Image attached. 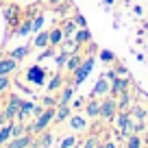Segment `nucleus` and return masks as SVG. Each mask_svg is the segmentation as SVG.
<instances>
[{
	"label": "nucleus",
	"instance_id": "nucleus-6",
	"mask_svg": "<svg viewBox=\"0 0 148 148\" xmlns=\"http://www.w3.org/2000/svg\"><path fill=\"white\" fill-rule=\"evenodd\" d=\"M107 96H111V81L100 76L98 83L94 85V89L89 92V98H107Z\"/></svg>",
	"mask_w": 148,
	"mask_h": 148
},
{
	"label": "nucleus",
	"instance_id": "nucleus-31",
	"mask_svg": "<svg viewBox=\"0 0 148 148\" xmlns=\"http://www.w3.org/2000/svg\"><path fill=\"white\" fill-rule=\"evenodd\" d=\"M68 57H70L68 52H61V55H57V57H55V63H57V68H63V65L68 63Z\"/></svg>",
	"mask_w": 148,
	"mask_h": 148
},
{
	"label": "nucleus",
	"instance_id": "nucleus-16",
	"mask_svg": "<svg viewBox=\"0 0 148 148\" xmlns=\"http://www.w3.org/2000/svg\"><path fill=\"white\" fill-rule=\"evenodd\" d=\"M70 116H72V107L70 105H59V109H57V113H55V120L63 122V120H70Z\"/></svg>",
	"mask_w": 148,
	"mask_h": 148
},
{
	"label": "nucleus",
	"instance_id": "nucleus-15",
	"mask_svg": "<svg viewBox=\"0 0 148 148\" xmlns=\"http://www.w3.org/2000/svg\"><path fill=\"white\" fill-rule=\"evenodd\" d=\"M11 137H13V122H5L2 129H0V146L7 144Z\"/></svg>",
	"mask_w": 148,
	"mask_h": 148
},
{
	"label": "nucleus",
	"instance_id": "nucleus-25",
	"mask_svg": "<svg viewBox=\"0 0 148 148\" xmlns=\"http://www.w3.org/2000/svg\"><path fill=\"white\" fill-rule=\"evenodd\" d=\"M61 31H63V37H70V35H74V31H76V22H74V20H70V22H65Z\"/></svg>",
	"mask_w": 148,
	"mask_h": 148
},
{
	"label": "nucleus",
	"instance_id": "nucleus-21",
	"mask_svg": "<svg viewBox=\"0 0 148 148\" xmlns=\"http://www.w3.org/2000/svg\"><path fill=\"white\" fill-rule=\"evenodd\" d=\"M28 50H31V46H18L15 50H11V57H13L15 61H20V59H24V57L28 55Z\"/></svg>",
	"mask_w": 148,
	"mask_h": 148
},
{
	"label": "nucleus",
	"instance_id": "nucleus-12",
	"mask_svg": "<svg viewBox=\"0 0 148 148\" xmlns=\"http://www.w3.org/2000/svg\"><path fill=\"white\" fill-rule=\"evenodd\" d=\"M33 46L35 48H48L50 46V31H39L37 37L33 39Z\"/></svg>",
	"mask_w": 148,
	"mask_h": 148
},
{
	"label": "nucleus",
	"instance_id": "nucleus-36",
	"mask_svg": "<svg viewBox=\"0 0 148 148\" xmlns=\"http://www.w3.org/2000/svg\"><path fill=\"white\" fill-rule=\"evenodd\" d=\"M44 105H46V107H52V105H57V100H55L52 96H46V98H44Z\"/></svg>",
	"mask_w": 148,
	"mask_h": 148
},
{
	"label": "nucleus",
	"instance_id": "nucleus-10",
	"mask_svg": "<svg viewBox=\"0 0 148 148\" xmlns=\"http://www.w3.org/2000/svg\"><path fill=\"white\" fill-rule=\"evenodd\" d=\"M70 126L74 129V133H81V131H87V120L79 113H72L70 116Z\"/></svg>",
	"mask_w": 148,
	"mask_h": 148
},
{
	"label": "nucleus",
	"instance_id": "nucleus-29",
	"mask_svg": "<svg viewBox=\"0 0 148 148\" xmlns=\"http://www.w3.org/2000/svg\"><path fill=\"white\" fill-rule=\"evenodd\" d=\"M98 144H100V142H98V137H96V135H92V137H87L83 142V146H81V148H98Z\"/></svg>",
	"mask_w": 148,
	"mask_h": 148
},
{
	"label": "nucleus",
	"instance_id": "nucleus-14",
	"mask_svg": "<svg viewBox=\"0 0 148 148\" xmlns=\"http://www.w3.org/2000/svg\"><path fill=\"white\" fill-rule=\"evenodd\" d=\"M39 137L37 139H33V146H37V148H48L52 144V133H46V131H42V133H37Z\"/></svg>",
	"mask_w": 148,
	"mask_h": 148
},
{
	"label": "nucleus",
	"instance_id": "nucleus-39",
	"mask_svg": "<svg viewBox=\"0 0 148 148\" xmlns=\"http://www.w3.org/2000/svg\"><path fill=\"white\" fill-rule=\"evenodd\" d=\"M74 148H81V146H79V144H76V146H74Z\"/></svg>",
	"mask_w": 148,
	"mask_h": 148
},
{
	"label": "nucleus",
	"instance_id": "nucleus-24",
	"mask_svg": "<svg viewBox=\"0 0 148 148\" xmlns=\"http://www.w3.org/2000/svg\"><path fill=\"white\" fill-rule=\"evenodd\" d=\"M79 144V139H76V135H68V137H63L61 139V144H59V148H74Z\"/></svg>",
	"mask_w": 148,
	"mask_h": 148
},
{
	"label": "nucleus",
	"instance_id": "nucleus-28",
	"mask_svg": "<svg viewBox=\"0 0 148 148\" xmlns=\"http://www.w3.org/2000/svg\"><path fill=\"white\" fill-rule=\"evenodd\" d=\"M15 13H18V7H15V5H9V7L5 9V20H7V22H13Z\"/></svg>",
	"mask_w": 148,
	"mask_h": 148
},
{
	"label": "nucleus",
	"instance_id": "nucleus-4",
	"mask_svg": "<svg viewBox=\"0 0 148 148\" xmlns=\"http://www.w3.org/2000/svg\"><path fill=\"white\" fill-rule=\"evenodd\" d=\"M94 63H96V59L94 57H87V59H83V63L79 65V68L74 70V87H79L81 83H83L85 79H87L89 74H92V70H94Z\"/></svg>",
	"mask_w": 148,
	"mask_h": 148
},
{
	"label": "nucleus",
	"instance_id": "nucleus-26",
	"mask_svg": "<svg viewBox=\"0 0 148 148\" xmlns=\"http://www.w3.org/2000/svg\"><path fill=\"white\" fill-rule=\"evenodd\" d=\"M61 46H63V52H68V55H72V52H76V48H79V44L74 42V39H70V42H61Z\"/></svg>",
	"mask_w": 148,
	"mask_h": 148
},
{
	"label": "nucleus",
	"instance_id": "nucleus-41",
	"mask_svg": "<svg viewBox=\"0 0 148 148\" xmlns=\"http://www.w3.org/2000/svg\"><path fill=\"white\" fill-rule=\"evenodd\" d=\"M15 2H18V0H15Z\"/></svg>",
	"mask_w": 148,
	"mask_h": 148
},
{
	"label": "nucleus",
	"instance_id": "nucleus-19",
	"mask_svg": "<svg viewBox=\"0 0 148 148\" xmlns=\"http://www.w3.org/2000/svg\"><path fill=\"white\" fill-rule=\"evenodd\" d=\"M81 63H83V57H81L79 52H72V55L68 57V63H65V68H68L70 72H74V70L79 68Z\"/></svg>",
	"mask_w": 148,
	"mask_h": 148
},
{
	"label": "nucleus",
	"instance_id": "nucleus-5",
	"mask_svg": "<svg viewBox=\"0 0 148 148\" xmlns=\"http://www.w3.org/2000/svg\"><path fill=\"white\" fill-rule=\"evenodd\" d=\"M116 124H118V131L122 133V137H129L131 133H135V129H133V118H131L129 111H118Z\"/></svg>",
	"mask_w": 148,
	"mask_h": 148
},
{
	"label": "nucleus",
	"instance_id": "nucleus-35",
	"mask_svg": "<svg viewBox=\"0 0 148 148\" xmlns=\"http://www.w3.org/2000/svg\"><path fill=\"white\" fill-rule=\"evenodd\" d=\"M22 133H26V131H24L20 124H13V137H18V135H22Z\"/></svg>",
	"mask_w": 148,
	"mask_h": 148
},
{
	"label": "nucleus",
	"instance_id": "nucleus-30",
	"mask_svg": "<svg viewBox=\"0 0 148 148\" xmlns=\"http://www.w3.org/2000/svg\"><path fill=\"white\" fill-rule=\"evenodd\" d=\"M61 83H63V79H61L59 74H57V76H52V79H50V83H48V92H55V89L59 87Z\"/></svg>",
	"mask_w": 148,
	"mask_h": 148
},
{
	"label": "nucleus",
	"instance_id": "nucleus-33",
	"mask_svg": "<svg viewBox=\"0 0 148 148\" xmlns=\"http://www.w3.org/2000/svg\"><path fill=\"white\" fill-rule=\"evenodd\" d=\"M9 83H11V81H9V76H7V74H5V76H0V94L9 87Z\"/></svg>",
	"mask_w": 148,
	"mask_h": 148
},
{
	"label": "nucleus",
	"instance_id": "nucleus-27",
	"mask_svg": "<svg viewBox=\"0 0 148 148\" xmlns=\"http://www.w3.org/2000/svg\"><path fill=\"white\" fill-rule=\"evenodd\" d=\"M100 61H105V63H113V61H116V55H113L111 50H105V48H102V50H100Z\"/></svg>",
	"mask_w": 148,
	"mask_h": 148
},
{
	"label": "nucleus",
	"instance_id": "nucleus-18",
	"mask_svg": "<svg viewBox=\"0 0 148 148\" xmlns=\"http://www.w3.org/2000/svg\"><path fill=\"white\" fill-rule=\"evenodd\" d=\"M72 39L76 44H85V42H89V39H92V35H89V31L87 28H79V31H74V35H72Z\"/></svg>",
	"mask_w": 148,
	"mask_h": 148
},
{
	"label": "nucleus",
	"instance_id": "nucleus-17",
	"mask_svg": "<svg viewBox=\"0 0 148 148\" xmlns=\"http://www.w3.org/2000/svg\"><path fill=\"white\" fill-rule=\"evenodd\" d=\"M74 85H68V87L63 89V92H61V96H59V105H70V102H72V98H74Z\"/></svg>",
	"mask_w": 148,
	"mask_h": 148
},
{
	"label": "nucleus",
	"instance_id": "nucleus-13",
	"mask_svg": "<svg viewBox=\"0 0 148 148\" xmlns=\"http://www.w3.org/2000/svg\"><path fill=\"white\" fill-rule=\"evenodd\" d=\"M85 111L92 120H96L98 113H100V98H89V102L85 105Z\"/></svg>",
	"mask_w": 148,
	"mask_h": 148
},
{
	"label": "nucleus",
	"instance_id": "nucleus-40",
	"mask_svg": "<svg viewBox=\"0 0 148 148\" xmlns=\"http://www.w3.org/2000/svg\"><path fill=\"white\" fill-rule=\"evenodd\" d=\"M0 59H2V55H0Z\"/></svg>",
	"mask_w": 148,
	"mask_h": 148
},
{
	"label": "nucleus",
	"instance_id": "nucleus-22",
	"mask_svg": "<svg viewBox=\"0 0 148 148\" xmlns=\"http://www.w3.org/2000/svg\"><path fill=\"white\" fill-rule=\"evenodd\" d=\"M126 148H142V139H139L137 133H131L126 137Z\"/></svg>",
	"mask_w": 148,
	"mask_h": 148
},
{
	"label": "nucleus",
	"instance_id": "nucleus-7",
	"mask_svg": "<svg viewBox=\"0 0 148 148\" xmlns=\"http://www.w3.org/2000/svg\"><path fill=\"white\" fill-rule=\"evenodd\" d=\"M26 81L31 85H44L46 83V70L39 68V65H31L26 70Z\"/></svg>",
	"mask_w": 148,
	"mask_h": 148
},
{
	"label": "nucleus",
	"instance_id": "nucleus-34",
	"mask_svg": "<svg viewBox=\"0 0 148 148\" xmlns=\"http://www.w3.org/2000/svg\"><path fill=\"white\" fill-rule=\"evenodd\" d=\"M74 22H76V26H81V28H85L87 26V22H85V18L81 13H76V18H74Z\"/></svg>",
	"mask_w": 148,
	"mask_h": 148
},
{
	"label": "nucleus",
	"instance_id": "nucleus-23",
	"mask_svg": "<svg viewBox=\"0 0 148 148\" xmlns=\"http://www.w3.org/2000/svg\"><path fill=\"white\" fill-rule=\"evenodd\" d=\"M44 28V15L39 13V15H35V18L31 20V31H35V33H39Z\"/></svg>",
	"mask_w": 148,
	"mask_h": 148
},
{
	"label": "nucleus",
	"instance_id": "nucleus-2",
	"mask_svg": "<svg viewBox=\"0 0 148 148\" xmlns=\"http://www.w3.org/2000/svg\"><path fill=\"white\" fill-rule=\"evenodd\" d=\"M55 113H57V109H52V107L44 109L42 113L37 116V120L33 122V126H28V131H31V133H42V131H46L48 124L55 120Z\"/></svg>",
	"mask_w": 148,
	"mask_h": 148
},
{
	"label": "nucleus",
	"instance_id": "nucleus-20",
	"mask_svg": "<svg viewBox=\"0 0 148 148\" xmlns=\"http://www.w3.org/2000/svg\"><path fill=\"white\" fill-rule=\"evenodd\" d=\"M61 42H63V31L57 26L50 31V46H61Z\"/></svg>",
	"mask_w": 148,
	"mask_h": 148
},
{
	"label": "nucleus",
	"instance_id": "nucleus-3",
	"mask_svg": "<svg viewBox=\"0 0 148 148\" xmlns=\"http://www.w3.org/2000/svg\"><path fill=\"white\" fill-rule=\"evenodd\" d=\"M20 102H22V98H20L18 94H11L9 105L0 111V122H11L13 118H18V113H20Z\"/></svg>",
	"mask_w": 148,
	"mask_h": 148
},
{
	"label": "nucleus",
	"instance_id": "nucleus-38",
	"mask_svg": "<svg viewBox=\"0 0 148 148\" xmlns=\"http://www.w3.org/2000/svg\"><path fill=\"white\" fill-rule=\"evenodd\" d=\"M2 124H5V122H0V129H2Z\"/></svg>",
	"mask_w": 148,
	"mask_h": 148
},
{
	"label": "nucleus",
	"instance_id": "nucleus-11",
	"mask_svg": "<svg viewBox=\"0 0 148 148\" xmlns=\"http://www.w3.org/2000/svg\"><path fill=\"white\" fill-rule=\"evenodd\" d=\"M18 68V61L13 59V57H2V59H0V76H5V74H11L13 72V70Z\"/></svg>",
	"mask_w": 148,
	"mask_h": 148
},
{
	"label": "nucleus",
	"instance_id": "nucleus-1",
	"mask_svg": "<svg viewBox=\"0 0 148 148\" xmlns=\"http://www.w3.org/2000/svg\"><path fill=\"white\" fill-rule=\"evenodd\" d=\"M116 116H118V98H113V96L100 98V113H98V118H102L107 122H113Z\"/></svg>",
	"mask_w": 148,
	"mask_h": 148
},
{
	"label": "nucleus",
	"instance_id": "nucleus-32",
	"mask_svg": "<svg viewBox=\"0 0 148 148\" xmlns=\"http://www.w3.org/2000/svg\"><path fill=\"white\" fill-rule=\"evenodd\" d=\"M15 33H18L20 37H24V35H28V33H31V22H24L22 26H18L15 28Z\"/></svg>",
	"mask_w": 148,
	"mask_h": 148
},
{
	"label": "nucleus",
	"instance_id": "nucleus-37",
	"mask_svg": "<svg viewBox=\"0 0 148 148\" xmlns=\"http://www.w3.org/2000/svg\"><path fill=\"white\" fill-rule=\"evenodd\" d=\"M98 148H118L113 142H102V144H98Z\"/></svg>",
	"mask_w": 148,
	"mask_h": 148
},
{
	"label": "nucleus",
	"instance_id": "nucleus-8",
	"mask_svg": "<svg viewBox=\"0 0 148 148\" xmlns=\"http://www.w3.org/2000/svg\"><path fill=\"white\" fill-rule=\"evenodd\" d=\"M33 146V135L31 133H22L18 137H13L11 142H7L5 148H31Z\"/></svg>",
	"mask_w": 148,
	"mask_h": 148
},
{
	"label": "nucleus",
	"instance_id": "nucleus-9",
	"mask_svg": "<svg viewBox=\"0 0 148 148\" xmlns=\"http://www.w3.org/2000/svg\"><path fill=\"white\" fill-rule=\"evenodd\" d=\"M126 92H129V79H116L111 83V96L113 98H120Z\"/></svg>",
	"mask_w": 148,
	"mask_h": 148
}]
</instances>
